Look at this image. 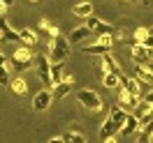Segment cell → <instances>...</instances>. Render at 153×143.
Wrapping results in <instances>:
<instances>
[{
  "mask_svg": "<svg viewBox=\"0 0 153 143\" xmlns=\"http://www.w3.org/2000/svg\"><path fill=\"white\" fill-rule=\"evenodd\" d=\"M70 48H72V44H70V39L63 37V35L56 37V39H49L47 58L51 62H65V58L70 56Z\"/></svg>",
  "mask_w": 153,
  "mask_h": 143,
  "instance_id": "obj_1",
  "label": "cell"
},
{
  "mask_svg": "<svg viewBox=\"0 0 153 143\" xmlns=\"http://www.w3.org/2000/svg\"><path fill=\"white\" fill-rule=\"evenodd\" d=\"M76 99H79V104L84 106L86 111H91V113H97V111H102V109H105V104H102L100 95H97L95 90H91V88L79 90V92H76Z\"/></svg>",
  "mask_w": 153,
  "mask_h": 143,
  "instance_id": "obj_2",
  "label": "cell"
},
{
  "mask_svg": "<svg viewBox=\"0 0 153 143\" xmlns=\"http://www.w3.org/2000/svg\"><path fill=\"white\" fill-rule=\"evenodd\" d=\"M35 69H37L42 83L53 88V83H51V60L47 56H35Z\"/></svg>",
  "mask_w": 153,
  "mask_h": 143,
  "instance_id": "obj_3",
  "label": "cell"
},
{
  "mask_svg": "<svg viewBox=\"0 0 153 143\" xmlns=\"http://www.w3.org/2000/svg\"><path fill=\"white\" fill-rule=\"evenodd\" d=\"M51 102H53V92L51 90H37V95L33 97V111L35 113H44L49 106H51Z\"/></svg>",
  "mask_w": 153,
  "mask_h": 143,
  "instance_id": "obj_4",
  "label": "cell"
},
{
  "mask_svg": "<svg viewBox=\"0 0 153 143\" xmlns=\"http://www.w3.org/2000/svg\"><path fill=\"white\" fill-rule=\"evenodd\" d=\"M84 26H86L91 32H95L97 37H102V35H111V26H109V23H105V21H100L97 16H88Z\"/></svg>",
  "mask_w": 153,
  "mask_h": 143,
  "instance_id": "obj_5",
  "label": "cell"
},
{
  "mask_svg": "<svg viewBox=\"0 0 153 143\" xmlns=\"http://www.w3.org/2000/svg\"><path fill=\"white\" fill-rule=\"evenodd\" d=\"M130 56H132V60H134L137 67H144L149 60H151V51L146 46H142V44H130Z\"/></svg>",
  "mask_w": 153,
  "mask_h": 143,
  "instance_id": "obj_6",
  "label": "cell"
},
{
  "mask_svg": "<svg viewBox=\"0 0 153 143\" xmlns=\"http://www.w3.org/2000/svg\"><path fill=\"white\" fill-rule=\"evenodd\" d=\"M139 102H142V99H137L134 95H130V92L121 86V92H118V106H121V109H125L128 113H132L134 109L139 106Z\"/></svg>",
  "mask_w": 153,
  "mask_h": 143,
  "instance_id": "obj_7",
  "label": "cell"
},
{
  "mask_svg": "<svg viewBox=\"0 0 153 143\" xmlns=\"http://www.w3.org/2000/svg\"><path fill=\"white\" fill-rule=\"evenodd\" d=\"M102 72L105 74H116L118 78H123V69H121V65L116 62V58L111 56V53H107V56H102Z\"/></svg>",
  "mask_w": 153,
  "mask_h": 143,
  "instance_id": "obj_8",
  "label": "cell"
},
{
  "mask_svg": "<svg viewBox=\"0 0 153 143\" xmlns=\"http://www.w3.org/2000/svg\"><path fill=\"white\" fill-rule=\"evenodd\" d=\"M72 88H74V76H72V74H65V81H63V83H58V86H53V88H51V92H53L56 99H63V97L70 95V90H72Z\"/></svg>",
  "mask_w": 153,
  "mask_h": 143,
  "instance_id": "obj_9",
  "label": "cell"
},
{
  "mask_svg": "<svg viewBox=\"0 0 153 143\" xmlns=\"http://www.w3.org/2000/svg\"><path fill=\"white\" fill-rule=\"evenodd\" d=\"M121 86H123L130 95H134L137 99H144V95H142V83H139L134 76H123V78H121Z\"/></svg>",
  "mask_w": 153,
  "mask_h": 143,
  "instance_id": "obj_10",
  "label": "cell"
},
{
  "mask_svg": "<svg viewBox=\"0 0 153 143\" xmlns=\"http://www.w3.org/2000/svg\"><path fill=\"white\" fill-rule=\"evenodd\" d=\"M81 51L88 53V56H107V53H111V46L102 44V42H93V44H86Z\"/></svg>",
  "mask_w": 153,
  "mask_h": 143,
  "instance_id": "obj_11",
  "label": "cell"
},
{
  "mask_svg": "<svg viewBox=\"0 0 153 143\" xmlns=\"http://www.w3.org/2000/svg\"><path fill=\"white\" fill-rule=\"evenodd\" d=\"M10 90H12V95L23 97L26 92H28V83H26V78H23V76H12V81H10Z\"/></svg>",
  "mask_w": 153,
  "mask_h": 143,
  "instance_id": "obj_12",
  "label": "cell"
},
{
  "mask_svg": "<svg viewBox=\"0 0 153 143\" xmlns=\"http://www.w3.org/2000/svg\"><path fill=\"white\" fill-rule=\"evenodd\" d=\"M116 134H121V127L107 118L105 122H102V127H100V136H102V141H107V139H114Z\"/></svg>",
  "mask_w": 153,
  "mask_h": 143,
  "instance_id": "obj_13",
  "label": "cell"
},
{
  "mask_svg": "<svg viewBox=\"0 0 153 143\" xmlns=\"http://www.w3.org/2000/svg\"><path fill=\"white\" fill-rule=\"evenodd\" d=\"M33 48L28 46H16V51H14V56H12V62H35L33 60Z\"/></svg>",
  "mask_w": 153,
  "mask_h": 143,
  "instance_id": "obj_14",
  "label": "cell"
},
{
  "mask_svg": "<svg viewBox=\"0 0 153 143\" xmlns=\"http://www.w3.org/2000/svg\"><path fill=\"white\" fill-rule=\"evenodd\" d=\"M128 115H130V113H128L125 109H121L118 104L109 109V120H111V122H116L118 127H123V125H125V120H128Z\"/></svg>",
  "mask_w": 153,
  "mask_h": 143,
  "instance_id": "obj_15",
  "label": "cell"
},
{
  "mask_svg": "<svg viewBox=\"0 0 153 143\" xmlns=\"http://www.w3.org/2000/svg\"><path fill=\"white\" fill-rule=\"evenodd\" d=\"M19 35H21V42H23V46H28V48L37 46L39 37H37V32H35V30H30V28H21V30H19Z\"/></svg>",
  "mask_w": 153,
  "mask_h": 143,
  "instance_id": "obj_16",
  "label": "cell"
},
{
  "mask_svg": "<svg viewBox=\"0 0 153 143\" xmlns=\"http://www.w3.org/2000/svg\"><path fill=\"white\" fill-rule=\"evenodd\" d=\"M137 132H139V118L130 113L128 120H125V125L121 127V134H123V136H130V134H137Z\"/></svg>",
  "mask_w": 153,
  "mask_h": 143,
  "instance_id": "obj_17",
  "label": "cell"
},
{
  "mask_svg": "<svg viewBox=\"0 0 153 143\" xmlns=\"http://www.w3.org/2000/svg\"><path fill=\"white\" fill-rule=\"evenodd\" d=\"M65 62H51V83L58 86V83H63L65 81Z\"/></svg>",
  "mask_w": 153,
  "mask_h": 143,
  "instance_id": "obj_18",
  "label": "cell"
},
{
  "mask_svg": "<svg viewBox=\"0 0 153 143\" xmlns=\"http://www.w3.org/2000/svg\"><path fill=\"white\" fill-rule=\"evenodd\" d=\"M88 35H91V30H88L86 26H79V28H74L70 35H67V39H70V44H76V42L88 39Z\"/></svg>",
  "mask_w": 153,
  "mask_h": 143,
  "instance_id": "obj_19",
  "label": "cell"
},
{
  "mask_svg": "<svg viewBox=\"0 0 153 143\" xmlns=\"http://www.w3.org/2000/svg\"><path fill=\"white\" fill-rule=\"evenodd\" d=\"M74 16H81V19L93 16V2H76L74 5Z\"/></svg>",
  "mask_w": 153,
  "mask_h": 143,
  "instance_id": "obj_20",
  "label": "cell"
},
{
  "mask_svg": "<svg viewBox=\"0 0 153 143\" xmlns=\"http://www.w3.org/2000/svg\"><path fill=\"white\" fill-rule=\"evenodd\" d=\"M134 78H137L142 86L153 88V74H151V72H146L144 67H137V72H134Z\"/></svg>",
  "mask_w": 153,
  "mask_h": 143,
  "instance_id": "obj_21",
  "label": "cell"
},
{
  "mask_svg": "<svg viewBox=\"0 0 153 143\" xmlns=\"http://www.w3.org/2000/svg\"><path fill=\"white\" fill-rule=\"evenodd\" d=\"M153 113V106H149L146 104V102H139V106H137V109H134L132 111V115H137V118H139V120H142V118H146V115H151Z\"/></svg>",
  "mask_w": 153,
  "mask_h": 143,
  "instance_id": "obj_22",
  "label": "cell"
},
{
  "mask_svg": "<svg viewBox=\"0 0 153 143\" xmlns=\"http://www.w3.org/2000/svg\"><path fill=\"white\" fill-rule=\"evenodd\" d=\"M39 28L44 30V32H49V37H51V39H56V37H60V30H58L56 26H51V23H49L47 19H42V21H39Z\"/></svg>",
  "mask_w": 153,
  "mask_h": 143,
  "instance_id": "obj_23",
  "label": "cell"
},
{
  "mask_svg": "<svg viewBox=\"0 0 153 143\" xmlns=\"http://www.w3.org/2000/svg\"><path fill=\"white\" fill-rule=\"evenodd\" d=\"M139 132H142V134H151V136H153V113L139 120Z\"/></svg>",
  "mask_w": 153,
  "mask_h": 143,
  "instance_id": "obj_24",
  "label": "cell"
},
{
  "mask_svg": "<svg viewBox=\"0 0 153 143\" xmlns=\"http://www.w3.org/2000/svg\"><path fill=\"white\" fill-rule=\"evenodd\" d=\"M0 42H5V44H19V42H21L19 30H10V32H5V35L0 37Z\"/></svg>",
  "mask_w": 153,
  "mask_h": 143,
  "instance_id": "obj_25",
  "label": "cell"
},
{
  "mask_svg": "<svg viewBox=\"0 0 153 143\" xmlns=\"http://www.w3.org/2000/svg\"><path fill=\"white\" fill-rule=\"evenodd\" d=\"M63 139H65V143H86V136L81 132H67Z\"/></svg>",
  "mask_w": 153,
  "mask_h": 143,
  "instance_id": "obj_26",
  "label": "cell"
},
{
  "mask_svg": "<svg viewBox=\"0 0 153 143\" xmlns=\"http://www.w3.org/2000/svg\"><path fill=\"white\" fill-rule=\"evenodd\" d=\"M102 83H105V88L111 90V88H118V86H121V78L116 76V74H105V76H102Z\"/></svg>",
  "mask_w": 153,
  "mask_h": 143,
  "instance_id": "obj_27",
  "label": "cell"
},
{
  "mask_svg": "<svg viewBox=\"0 0 153 143\" xmlns=\"http://www.w3.org/2000/svg\"><path fill=\"white\" fill-rule=\"evenodd\" d=\"M149 37H151V35H149V28H137L134 30V44H146Z\"/></svg>",
  "mask_w": 153,
  "mask_h": 143,
  "instance_id": "obj_28",
  "label": "cell"
},
{
  "mask_svg": "<svg viewBox=\"0 0 153 143\" xmlns=\"http://www.w3.org/2000/svg\"><path fill=\"white\" fill-rule=\"evenodd\" d=\"M12 67L19 72V74H23V72H28V69H33L35 67V62H12Z\"/></svg>",
  "mask_w": 153,
  "mask_h": 143,
  "instance_id": "obj_29",
  "label": "cell"
},
{
  "mask_svg": "<svg viewBox=\"0 0 153 143\" xmlns=\"http://www.w3.org/2000/svg\"><path fill=\"white\" fill-rule=\"evenodd\" d=\"M10 81H12L10 69L7 67H0V86H10Z\"/></svg>",
  "mask_w": 153,
  "mask_h": 143,
  "instance_id": "obj_30",
  "label": "cell"
},
{
  "mask_svg": "<svg viewBox=\"0 0 153 143\" xmlns=\"http://www.w3.org/2000/svg\"><path fill=\"white\" fill-rule=\"evenodd\" d=\"M12 30V26H10V21L5 19V16H0V37L5 35V32H10Z\"/></svg>",
  "mask_w": 153,
  "mask_h": 143,
  "instance_id": "obj_31",
  "label": "cell"
},
{
  "mask_svg": "<svg viewBox=\"0 0 153 143\" xmlns=\"http://www.w3.org/2000/svg\"><path fill=\"white\" fill-rule=\"evenodd\" d=\"M144 102H146L149 106H153V90L149 92V95H144Z\"/></svg>",
  "mask_w": 153,
  "mask_h": 143,
  "instance_id": "obj_32",
  "label": "cell"
},
{
  "mask_svg": "<svg viewBox=\"0 0 153 143\" xmlns=\"http://www.w3.org/2000/svg\"><path fill=\"white\" fill-rule=\"evenodd\" d=\"M144 69H146V72H151V74H153V60H149V62L144 65Z\"/></svg>",
  "mask_w": 153,
  "mask_h": 143,
  "instance_id": "obj_33",
  "label": "cell"
},
{
  "mask_svg": "<svg viewBox=\"0 0 153 143\" xmlns=\"http://www.w3.org/2000/svg\"><path fill=\"white\" fill-rule=\"evenodd\" d=\"M49 143H65V139H63V136H56V139H49Z\"/></svg>",
  "mask_w": 153,
  "mask_h": 143,
  "instance_id": "obj_34",
  "label": "cell"
},
{
  "mask_svg": "<svg viewBox=\"0 0 153 143\" xmlns=\"http://www.w3.org/2000/svg\"><path fill=\"white\" fill-rule=\"evenodd\" d=\"M0 67H7V58L2 56V53H0Z\"/></svg>",
  "mask_w": 153,
  "mask_h": 143,
  "instance_id": "obj_35",
  "label": "cell"
},
{
  "mask_svg": "<svg viewBox=\"0 0 153 143\" xmlns=\"http://www.w3.org/2000/svg\"><path fill=\"white\" fill-rule=\"evenodd\" d=\"M0 2H2V5H7V7H10L12 2H14V0H0Z\"/></svg>",
  "mask_w": 153,
  "mask_h": 143,
  "instance_id": "obj_36",
  "label": "cell"
},
{
  "mask_svg": "<svg viewBox=\"0 0 153 143\" xmlns=\"http://www.w3.org/2000/svg\"><path fill=\"white\" fill-rule=\"evenodd\" d=\"M102 143H118V141H116V136H114V139H107V141H102Z\"/></svg>",
  "mask_w": 153,
  "mask_h": 143,
  "instance_id": "obj_37",
  "label": "cell"
},
{
  "mask_svg": "<svg viewBox=\"0 0 153 143\" xmlns=\"http://www.w3.org/2000/svg\"><path fill=\"white\" fill-rule=\"evenodd\" d=\"M149 35H151V37H153V26H151V28H149Z\"/></svg>",
  "mask_w": 153,
  "mask_h": 143,
  "instance_id": "obj_38",
  "label": "cell"
},
{
  "mask_svg": "<svg viewBox=\"0 0 153 143\" xmlns=\"http://www.w3.org/2000/svg\"><path fill=\"white\" fill-rule=\"evenodd\" d=\"M142 2H144V5H149V2H151V0H142Z\"/></svg>",
  "mask_w": 153,
  "mask_h": 143,
  "instance_id": "obj_39",
  "label": "cell"
},
{
  "mask_svg": "<svg viewBox=\"0 0 153 143\" xmlns=\"http://www.w3.org/2000/svg\"><path fill=\"white\" fill-rule=\"evenodd\" d=\"M28 2H39V0H28Z\"/></svg>",
  "mask_w": 153,
  "mask_h": 143,
  "instance_id": "obj_40",
  "label": "cell"
}]
</instances>
